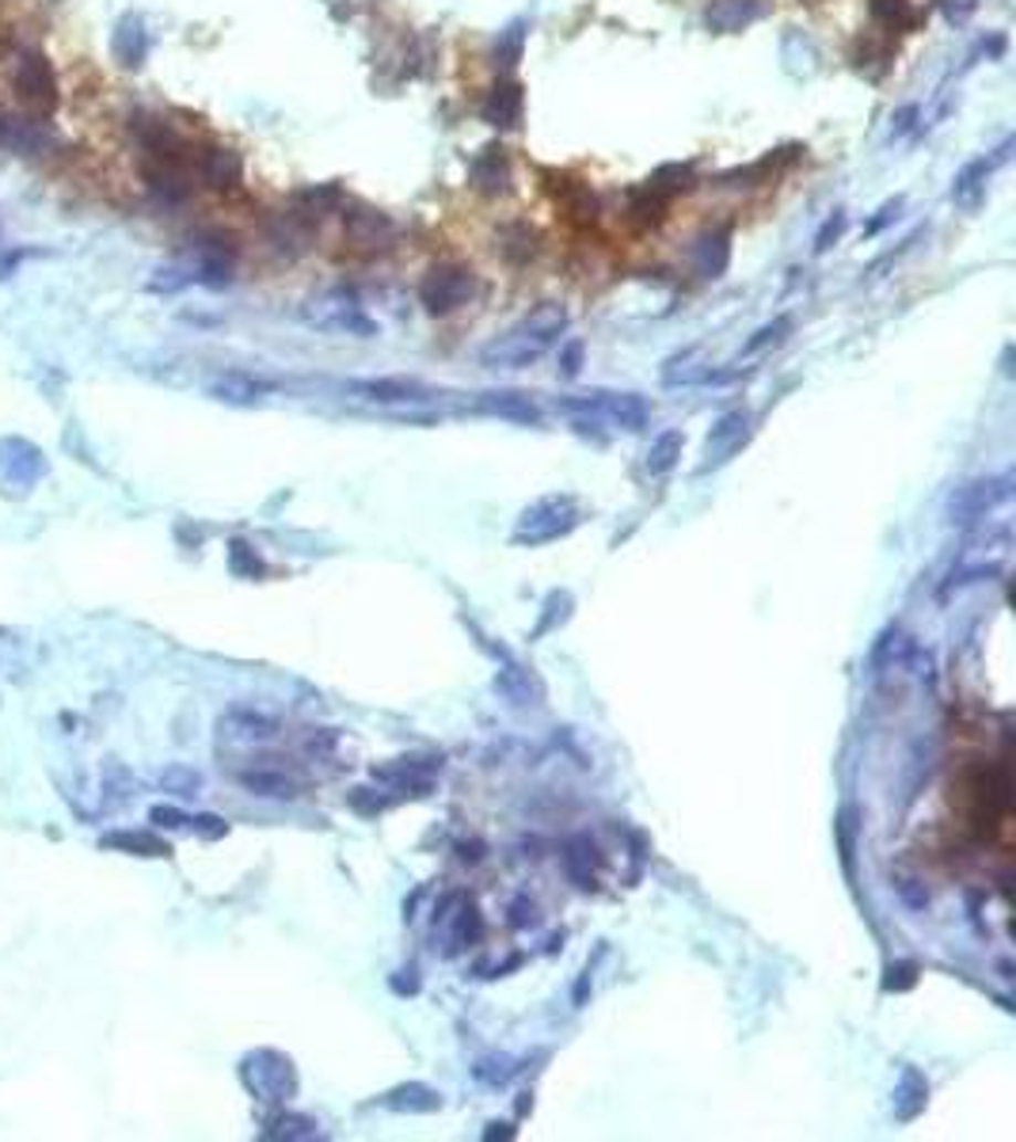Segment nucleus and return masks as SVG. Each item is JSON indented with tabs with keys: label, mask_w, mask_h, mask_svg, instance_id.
<instances>
[{
	"label": "nucleus",
	"mask_w": 1016,
	"mask_h": 1142,
	"mask_svg": "<svg viewBox=\"0 0 1016 1142\" xmlns=\"http://www.w3.org/2000/svg\"><path fill=\"white\" fill-rule=\"evenodd\" d=\"M567 332V308L556 302L537 305L533 313H525L514 328H506L503 336H495L480 350V366L488 370H525L530 363H537L545 350H553L559 336Z\"/></svg>",
	"instance_id": "nucleus-1"
},
{
	"label": "nucleus",
	"mask_w": 1016,
	"mask_h": 1142,
	"mask_svg": "<svg viewBox=\"0 0 1016 1142\" xmlns=\"http://www.w3.org/2000/svg\"><path fill=\"white\" fill-rule=\"evenodd\" d=\"M556 408L564 411V416H572V423L579 427V431L601 427V423L621 427V431H640L651 416L648 400H643L640 392H606V389L559 397Z\"/></svg>",
	"instance_id": "nucleus-2"
},
{
	"label": "nucleus",
	"mask_w": 1016,
	"mask_h": 1142,
	"mask_svg": "<svg viewBox=\"0 0 1016 1142\" xmlns=\"http://www.w3.org/2000/svg\"><path fill=\"white\" fill-rule=\"evenodd\" d=\"M308 328L328 332V336H355V339H374L377 336V321L358 305L355 294L347 290H332V294L313 297L301 308Z\"/></svg>",
	"instance_id": "nucleus-3"
},
{
	"label": "nucleus",
	"mask_w": 1016,
	"mask_h": 1142,
	"mask_svg": "<svg viewBox=\"0 0 1016 1142\" xmlns=\"http://www.w3.org/2000/svg\"><path fill=\"white\" fill-rule=\"evenodd\" d=\"M240 1081L248 1086V1093L260 1097L266 1104H286L290 1097L297 1093L294 1059L282 1051H271V1047L244 1055V1062H240Z\"/></svg>",
	"instance_id": "nucleus-4"
},
{
	"label": "nucleus",
	"mask_w": 1016,
	"mask_h": 1142,
	"mask_svg": "<svg viewBox=\"0 0 1016 1142\" xmlns=\"http://www.w3.org/2000/svg\"><path fill=\"white\" fill-rule=\"evenodd\" d=\"M579 526V506L567 495H545L533 506H525L519 526H514V545H545Z\"/></svg>",
	"instance_id": "nucleus-5"
},
{
	"label": "nucleus",
	"mask_w": 1016,
	"mask_h": 1142,
	"mask_svg": "<svg viewBox=\"0 0 1016 1142\" xmlns=\"http://www.w3.org/2000/svg\"><path fill=\"white\" fill-rule=\"evenodd\" d=\"M472 294H476V274L461 263H434L419 282V302L434 316L458 313L461 305L472 302Z\"/></svg>",
	"instance_id": "nucleus-6"
},
{
	"label": "nucleus",
	"mask_w": 1016,
	"mask_h": 1142,
	"mask_svg": "<svg viewBox=\"0 0 1016 1142\" xmlns=\"http://www.w3.org/2000/svg\"><path fill=\"white\" fill-rule=\"evenodd\" d=\"M1013 500V476L1002 472V476H983V480H971V484L955 488L952 500H949V522L955 526H971V522H983L997 506H1005Z\"/></svg>",
	"instance_id": "nucleus-7"
},
{
	"label": "nucleus",
	"mask_w": 1016,
	"mask_h": 1142,
	"mask_svg": "<svg viewBox=\"0 0 1016 1142\" xmlns=\"http://www.w3.org/2000/svg\"><path fill=\"white\" fill-rule=\"evenodd\" d=\"M12 84H15V96L28 103L34 115H54L57 103H62L54 65H50L46 57L39 54V50H28V54H20V62H15V73H12Z\"/></svg>",
	"instance_id": "nucleus-8"
},
{
	"label": "nucleus",
	"mask_w": 1016,
	"mask_h": 1142,
	"mask_svg": "<svg viewBox=\"0 0 1016 1142\" xmlns=\"http://www.w3.org/2000/svg\"><path fill=\"white\" fill-rule=\"evenodd\" d=\"M343 392L366 404H427L434 397L430 385L411 381V377H355L343 385Z\"/></svg>",
	"instance_id": "nucleus-9"
},
{
	"label": "nucleus",
	"mask_w": 1016,
	"mask_h": 1142,
	"mask_svg": "<svg viewBox=\"0 0 1016 1142\" xmlns=\"http://www.w3.org/2000/svg\"><path fill=\"white\" fill-rule=\"evenodd\" d=\"M476 411L492 419H506V423H519V427H537L541 423V408L530 392L522 389H488L476 392Z\"/></svg>",
	"instance_id": "nucleus-10"
},
{
	"label": "nucleus",
	"mask_w": 1016,
	"mask_h": 1142,
	"mask_svg": "<svg viewBox=\"0 0 1016 1142\" xmlns=\"http://www.w3.org/2000/svg\"><path fill=\"white\" fill-rule=\"evenodd\" d=\"M218 732L226 735L229 743L255 746V743L279 740V720L266 716V712H255V709H229L226 716L218 720Z\"/></svg>",
	"instance_id": "nucleus-11"
},
{
	"label": "nucleus",
	"mask_w": 1016,
	"mask_h": 1142,
	"mask_svg": "<svg viewBox=\"0 0 1016 1142\" xmlns=\"http://www.w3.org/2000/svg\"><path fill=\"white\" fill-rule=\"evenodd\" d=\"M765 12H769V0H712L704 8V23L716 34H739L754 28Z\"/></svg>",
	"instance_id": "nucleus-12"
},
{
	"label": "nucleus",
	"mask_w": 1016,
	"mask_h": 1142,
	"mask_svg": "<svg viewBox=\"0 0 1016 1142\" xmlns=\"http://www.w3.org/2000/svg\"><path fill=\"white\" fill-rule=\"evenodd\" d=\"M0 145L12 149V153H23V157H31V153H46L50 145H54V134H50V126L42 123V118L0 115Z\"/></svg>",
	"instance_id": "nucleus-13"
},
{
	"label": "nucleus",
	"mask_w": 1016,
	"mask_h": 1142,
	"mask_svg": "<svg viewBox=\"0 0 1016 1142\" xmlns=\"http://www.w3.org/2000/svg\"><path fill=\"white\" fill-rule=\"evenodd\" d=\"M469 176H472V187H476L480 195L499 199V195L511 191V160H506L503 145H484V149L472 157Z\"/></svg>",
	"instance_id": "nucleus-14"
},
{
	"label": "nucleus",
	"mask_w": 1016,
	"mask_h": 1142,
	"mask_svg": "<svg viewBox=\"0 0 1016 1142\" xmlns=\"http://www.w3.org/2000/svg\"><path fill=\"white\" fill-rule=\"evenodd\" d=\"M746 438H751V416H746V411H727V416H720L716 423H712L709 438H704V458H709V465H720V461H727L735 450H743Z\"/></svg>",
	"instance_id": "nucleus-15"
},
{
	"label": "nucleus",
	"mask_w": 1016,
	"mask_h": 1142,
	"mask_svg": "<svg viewBox=\"0 0 1016 1142\" xmlns=\"http://www.w3.org/2000/svg\"><path fill=\"white\" fill-rule=\"evenodd\" d=\"M198 179L213 191H232L244 179V160L226 145H210V149L198 153Z\"/></svg>",
	"instance_id": "nucleus-16"
},
{
	"label": "nucleus",
	"mask_w": 1016,
	"mask_h": 1142,
	"mask_svg": "<svg viewBox=\"0 0 1016 1142\" xmlns=\"http://www.w3.org/2000/svg\"><path fill=\"white\" fill-rule=\"evenodd\" d=\"M522 107H525L522 84L511 81V76H503V81H495V88L488 92L480 115H484V123L495 126V130H514V126L522 123Z\"/></svg>",
	"instance_id": "nucleus-17"
},
{
	"label": "nucleus",
	"mask_w": 1016,
	"mask_h": 1142,
	"mask_svg": "<svg viewBox=\"0 0 1016 1142\" xmlns=\"http://www.w3.org/2000/svg\"><path fill=\"white\" fill-rule=\"evenodd\" d=\"M731 268V229H704L693 244V271L701 279H723V271Z\"/></svg>",
	"instance_id": "nucleus-18"
},
{
	"label": "nucleus",
	"mask_w": 1016,
	"mask_h": 1142,
	"mask_svg": "<svg viewBox=\"0 0 1016 1142\" xmlns=\"http://www.w3.org/2000/svg\"><path fill=\"white\" fill-rule=\"evenodd\" d=\"M377 1104L389 1109V1112H400V1115H427V1112L442 1109V1093L430 1089L427 1081H404V1086H396V1089H389V1093L377 1097Z\"/></svg>",
	"instance_id": "nucleus-19"
},
{
	"label": "nucleus",
	"mask_w": 1016,
	"mask_h": 1142,
	"mask_svg": "<svg viewBox=\"0 0 1016 1142\" xmlns=\"http://www.w3.org/2000/svg\"><path fill=\"white\" fill-rule=\"evenodd\" d=\"M438 769L442 758H392L385 766H374V780L392 788H427Z\"/></svg>",
	"instance_id": "nucleus-20"
},
{
	"label": "nucleus",
	"mask_w": 1016,
	"mask_h": 1142,
	"mask_svg": "<svg viewBox=\"0 0 1016 1142\" xmlns=\"http://www.w3.org/2000/svg\"><path fill=\"white\" fill-rule=\"evenodd\" d=\"M994 168H1002L997 165V157L989 153V157H978V160H971L967 168L955 176V184H952V202L960 206V210H978L986 199V184H989V176H994Z\"/></svg>",
	"instance_id": "nucleus-21"
},
{
	"label": "nucleus",
	"mask_w": 1016,
	"mask_h": 1142,
	"mask_svg": "<svg viewBox=\"0 0 1016 1142\" xmlns=\"http://www.w3.org/2000/svg\"><path fill=\"white\" fill-rule=\"evenodd\" d=\"M343 229L358 248H385L392 237V221L385 213L369 210V206H350L343 210Z\"/></svg>",
	"instance_id": "nucleus-22"
},
{
	"label": "nucleus",
	"mask_w": 1016,
	"mask_h": 1142,
	"mask_svg": "<svg viewBox=\"0 0 1016 1142\" xmlns=\"http://www.w3.org/2000/svg\"><path fill=\"white\" fill-rule=\"evenodd\" d=\"M240 785L248 788L252 796H260V800H297L301 796V785L294 777H286L282 769H271V766H255V769H240Z\"/></svg>",
	"instance_id": "nucleus-23"
},
{
	"label": "nucleus",
	"mask_w": 1016,
	"mask_h": 1142,
	"mask_svg": "<svg viewBox=\"0 0 1016 1142\" xmlns=\"http://www.w3.org/2000/svg\"><path fill=\"white\" fill-rule=\"evenodd\" d=\"M274 385L260 381V377H248V374H226L210 385V397L221 404H237V408H252L263 397H271Z\"/></svg>",
	"instance_id": "nucleus-24"
},
{
	"label": "nucleus",
	"mask_w": 1016,
	"mask_h": 1142,
	"mask_svg": "<svg viewBox=\"0 0 1016 1142\" xmlns=\"http://www.w3.org/2000/svg\"><path fill=\"white\" fill-rule=\"evenodd\" d=\"M115 57H118V65H126V69H137L149 57V31H145V23L137 20V15H126V20H118V28H115Z\"/></svg>",
	"instance_id": "nucleus-25"
},
{
	"label": "nucleus",
	"mask_w": 1016,
	"mask_h": 1142,
	"mask_svg": "<svg viewBox=\"0 0 1016 1142\" xmlns=\"http://www.w3.org/2000/svg\"><path fill=\"white\" fill-rule=\"evenodd\" d=\"M495 693H503L506 701H514V705H541V698H545V685L537 682L525 667H503V671L495 674Z\"/></svg>",
	"instance_id": "nucleus-26"
},
{
	"label": "nucleus",
	"mask_w": 1016,
	"mask_h": 1142,
	"mask_svg": "<svg viewBox=\"0 0 1016 1142\" xmlns=\"http://www.w3.org/2000/svg\"><path fill=\"white\" fill-rule=\"evenodd\" d=\"M594 865H598V849H594V841L587 835H575V838H567V846H564V872L572 876V883L575 888H594Z\"/></svg>",
	"instance_id": "nucleus-27"
},
{
	"label": "nucleus",
	"mask_w": 1016,
	"mask_h": 1142,
	"mask_svg": "<svg viewBox=\"0 0 1016 1142\" xmlns=\"http://www.w3.org/2000/svg\"><path fill=\"white\" fill-rule=\"evenodd\" d=\"M925 1101H929V1081L921 1078L914 1067H907L899 1078V1086H894V1115H899L902 1123L918 1120L921 1109H925Z\"/></svg>",
	"instance_id": "nucleus-28"
},
{
	"label": "nucleus",
	"mask_w": 1016,
	"mask_h": 1142,
	"mask_svg": "<svg viewBox=\"0 0 1016 1142\" xmlns=\"http://www.w3.org/2000/svg\"><path fill=\"white\" fill-rule=\"evenodd\" d=\"M522 1059H514V1055H503V1051H495V1055H480L476 1059V1067H472V1078L480 1081V1086H511L514 1078L522 1075Z\"/></svg>",
	"instance_id": "nucleus-29"
},
{
	"label": "nucleus",
	"mask_w": 1016,
	"mask_h": 1142,
	"mask_svg": "<svg viewBox=\"0 0 1016 1142\" xmlns=\"http://www.w3.org/2000/svg\"><path fill=\"white\" fill-rule=\"evenodd\" d=\"M103 846H107V849H123V853H134V857H171L168 841L157 838V835H149V830H118V835L103 838Z\"/></svg>",
	"instance_id": "nucleus-30"
},
{
	"label": "nucleus",
	"mask_w": 1016,
	"mask_h": 1142,
	"mask_svg": "<svg viewBox=\"0 0 1016 1142\" xmlns=\"http://www.w3.org/2000/svg\"><path fill=\"white\" fill-rule=\"evenodd\" d=\"M263 1139H321V1123L308 1120L301 1112H274L271 1120L263 1123Z\"/></svg>",
	"instance_id": "nucleus-31"
},
{
	"label": "nucleus",
	"mask_w": 1016,
	"mask_h": 1142,
	"mask_svg": "<svg viewBox=\"0 0 1016 1142\" xmlns=\"http://www.w3.org/2000/svg\"><path fill=\"white\" fill-rule=\"evenodd\" d=\"M648 187L656 195H662V199H674V195L693 191V187H696L693 165H662L656 176L648 179Z\"/></svg>",
	"instance_id": "nucleus-32"
},
{
	"label": "nucleus",
	"mask_w": 1016,
	"mask_h": 1142,
	"mask_svg": "<svg viewBox=\"0 0 1016 1142\" xmlns=\"http://www.w3.org/2000/svg\"><path fill=\"white\" fill-rule=\"evenodd\" d=\"M682 458V431H662L648 450V472L651 476H667Z\"/></svg>",
	"instance_id": "nucleus-33"
},
{
	"label": "nucleus",
	"mask_w": 1016,
	"mask_h": 1142,
	"mask_svg": "<svg viewBox=\"0 0 1016 1142\" xmlns=\"http://www.w3.org/2000/svg\"><path fill=\"white\" fill-rule=\"evenodd\" d=\"M667 206H670V199H662V195H656L648 184H643L640 191H632V206H628V213H632L636 226H659V221L667 218Z\"/></svg>",
	"instance_id": "nucleus-34"
},
{
	"label": "nucleus",
	"mask_w": 1016,
	"mask_h": 1142,
	"mask_svg": "<svg viewBox=\"0 0 1016 1142\" xmlns=\"http://www.w3.org/2000/svg\"><path fill=\"white\" fill-rule=\"evenodd\" d=\"M792 332V316H777V321H769V324H762V328L754 332L751 339L743 343V355L751 358L757 355V350H765V347H773V343H781Z\"/></svg>",
	"instance_id": "nucleus-35"
},
{
	"label": "nucleus",
	"mask_w": 1016,
	"mask_h": 1142,
	"mask_svg": "<svg viewBox=\"0 0 1016 1142\" xmlns=\"http://www.w3.org/2000/svg\"><path fill=\"white\" fill-rule=\"evenodd\" d=\"M160 788L171 796H195L198 788H202V777H198L191 766H168L160 773Z\"/></svg>",
	"instance_id": "nucleus-36"
},
{
	"label": "nucleus",
	"mask_w": 1016,
	"mask_h": 1142,
	"mask_svg": "<svg viewBox=\"0 0 1016 1142\" xmlns=\"http://www.w3.org/2000/svg\"><path fill=\"white\" fill-rule=\"evenodd\" d=\"M484 937V922H480V910L472 903H464L458 910V922H453V949H464V944Z\"/></svg>",
	"instance_id": "nucleus-37"
},
{
	"label": "nucleus",
	"mask_w": 1016,
	"mask_h": 1142,
	"mask_svg": "<svg viewBox=\"0 0 1016 1142\" xmlns=\"http://www.w3.org/2000/svg\"><path fill=\"white\" fill-rule=\"evenodd\" d=\"M503 252L511 255V260H530L533 252H537V233H533L530 226H506L503 229Z\"/></svg>",
	"instance_id": "nucleus-38"
},
{
	"label": "nucleus",
	"mask_w": 1016,
	"mask_h": 1142,
	"mask_svg": "<svg viewBox=\"0 0 1016 1142\" xmlns=\"http://www.w3.org/2000/svg\"><path fill=\"white\" fill-rule=\"evenodd\" d=\"M841 233H846V210H834L830 218L823 221V229H819V233H815V255L830 252V248L841 240Z\"/></svg>",
	"instance_id": "nucleus-39"
},
{
	"label": "nucleus",
	"mask_w": 1016,
	"mask_h": 1142,
	"mask_svg": "<svg viewBox=\"0 0 1016 1142\" xmlns=\"http://www.w3.org/2000/svg\"><path fill=\"white\" fill-rule=\"evenodd\" d=\"M872 12H876V20L887 23V28H907L910 23L907 0H872Z\"/></svg>",
	"instance_id": "nucleus-40"
},
{
	"label": "nucleus",
	"mask_w": 1016,
	"mask_h": 1142,
	"mask_svg": "<svg viewBox=\"0 0 1016 1142\" xmlns=\"http://www.w3.org/2000/svg\"><path fill=\"white\" fill-rule=\"evenodd\" d=\"M583 370V343L579 339H567L564 347H559V377H579Z\"/></svg>",
	"instance_id": "nucleus-41"
},
{
	"label": "nucleus",
	"mask_w": 1016,
	"mask_h": 1142,
	"mask_svg": "<svg viewBox=\"0 0 1016 1142\" xmlns=\"http://www.w3.org/2000/svg\"><path fill=\"white\" fill-rule=\"evenodd\" d=\"M522 57V31L519 28H511L503 34V39L495 42V62L499 65H514Z\"/></svg>",
	"instance_id": "nucleus-42"
},
{
	"label": "nucleus",
	"mask_w": 1016,
	"mask_h": 1142,
	"mask_svg": "<svg viewBox=\"0 0 1016 1142\" xmlns=\"http://www.w3.org/2000/svg\"><path fill=\"white\" fill-rule=\"evenodd\" d=\"M933 4H936V12H941L949 23H963L978 8V0H933Z\"/></svg>",
	"instance_id": "nucleus-43"
},
{
	"label": "nucleus",
	"mask_w": 1016,
	"mask_h": 1142,
	"mask_svg": "<svg viewBox=\"0 0 1016 1142\" xmlns=\"http://www.w3.org/2000/svg\"><path fill=\"white\" fill-rule=\"evenodd\" d=\"M149 819L157 823V827H165V830H179V827H187V823H191L184 811H179V807H171V804H157L149 811Z\"/></svg>",
	"instance_id": "nucleus-44"
},
{
	"label": "nucleus",
	"mask_w": 1016,
	"mask_h": 1142,
	"mask_svg": "<svg viewBox=\"0 0 1016 1142\" xmlns=\"http://www.w3.org/2000/svg\"><path fill=\"white\" fill-rule=\"evenodd\" d=\"M187 827L198 830V835H202V838H221V835H226V830H229V823L221 819V815H195V819L187 823Z\"/></svg>",
	"instance_id": "nucleus-45"
},
{
	"label": "nucleus",
	"mask_w": 1016,
	"mask_h": 1142,
	"mask_svg": "<svg viewBox=\"0 0 1016 1142\" xmlns=\"http://www.w3.org/2000/svg\"><path fill=\"white\" fill-rule=\"evenodd\" d=\"M511 925H514V930L537 925V907H533V899H525V895L514 899V903H511Z\"/></svg>",
	"instance_id": "nucleus-46"
},
{
	"label": "nucleus",
	"mask_w": 1016,
	"mask_h": 1142,
	"mask_svg": "<svg viewBox=\"0 0 1016 1142\" xmlns=\"http://www.w3.org/2000/svg\"><path fill=\"white\" fill-rule=\"evenodd\" d=\"M914 972H918V967H914V964H899V967H887V978H883V986H887V991H907V986H914Z\"/></svg>",
	"instance_id": "nucleus-47"
},
{
	"label": "nucleus",
	"mask_w": 1016,
	"mask_h": 1142,
	"mask_svg": "<svg viewBox=\"0 0 1016 1142\" xmlns=\"http://www.w3.org/2000/svg\"><path fill=\"white\" fill-rule=\"evenodd\" d=\"M899 210H902V199L883 202V206H880V218H876V221H868V233H880V229L887 226V221H891V218H899Z\"/></svg>",
	"instance_id": "nucleus-48"
},
{
	"label": "nucleus",
	"mask_w": 1016,
	"mask_h": 1142,
	"mask_svg": "<svg viewBox=\"0 0 1016 1142\" xmlns=\"http://www.w3.org/2000/svg\"><path fill=\"white\" fill-rule=\"evenodd\" d=\"M914 118H918V107H902V111H899V115H894V126H891V134H894V137H902V134H907V130H910V126H914Z\"/></svg>",
	"instance_id": "nucleus-49"
},
{
	"label": "nucleus",
	"mask_w": 1016,
	"mask_h": 1142,
	"mask_svg": "<svg viewBox=\"0 0 1016 1142\" xmlns=\"http://www.w3.org/2000/svg\"><path fill=\"white\" fill-rule=\"evenodd\" d=\"M484 1139H514V1128H511V1123L492 1120V1123H488V1131H484Z\"/></svg>",
	"instance_id": "nucleus-50"
}]
</instances>
